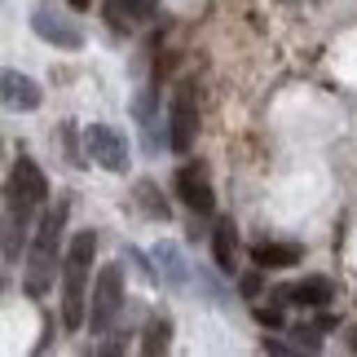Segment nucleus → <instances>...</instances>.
<instances>
[{
	"label": "nucleus",
	"mask_w": 357,
	"mask_h": 357,
	"mask_svg": "<svg viewBox=\"0 0 357 357\" xmlns=\"http://www.w3.org/2000/svg\"><path fill=\"white\" fill-rule=\"evenodd\" d=\"M93 256H98V234H93V229H79V234L66 243V256H62V322H66V331H79V326L89 322L84 282H89Z\"/></svg>",
	"instance_id": "f257e3e1"
},
{
	"label": "nucleus",
	"mask_w": 357,
	"mask_h": 357,
	"mask_svg": "<svg viewBox=\"0 0 357 357\" xmlns=\"http://www.w3.org/2000/svg\"><path fill=\"white\" fill-rule=\"evenodd\" d=\"M62 225H66V203L49 208L40 216V229H36V243H31V256H26V296L40 300L53 287V273H58V243H62Z\"/></svg>",
	"instance_id": "f03ea898"
},
{
	"label": "nucleus",
	"mask_w": 357,
	"mask_h": 357,
	"mask_svg": "<svg viewBox=\"0 0 357 357\" xmlns=\"http://www.w3.org/2000/svg\"><path fill=\"white\" fill-rule=\"evenodd\" d=\"M119 309H123V269L119 265H106L98 273V282H93V300H89V331L93 335H102V331H111V322L119 318Z\"/></svg>",
	"instance_id": "7ed1b4c3"
},
{
	"label": "nucleus",
	"mask_w": 357,
	"mask_h": 357,
	"mask_svg": "<svg viewBox=\"0 0 357 357\" xmlns=\"http://www.w3.org/2000/svg\"><path fill=\"white\" fill-rule=\"evenodd\" d=\"M195 132H199V106H195V84L181 79L172 93V111H168V146L176 155H185L195 146Z\"/></svg>",
	"instance_id": "20e7f679"
},
{
	"label": "nucleus",
	"mask_w": 357,
	"mask_h": 357,
	"mask_svg": "<svg viewBox=\"0 0 357 357\" xmlns=\"http://www.w3.org/2000/svg\"><path fill=\"white\" fill-rule=\"evenodd\" d=\"M84 155L93 163H102L106 172H128V142L111 123H89L84 132Z\"/></svg>",
	"instance_id": "39448f33"
},
{
	"label": "nucleus",
	"mask_w": 357,
	"mask_h": 357,
	"mask_svg": "<svg viewBox=\"0 0 357 357\" xmlns=\"http://www.w3.org/2000/svg\"><path fill=\"white\" fill-rule=\"evenodd\" d=\"M176 195H181V203L190 212H199V216H208L216 208L212 181L203 176V168H181V172H176Z\"/></svg>",
	"instance_id": "423d86ee"
},
{
	"label": "nucleus",
	"mask_w": 357,
	"mask_h": 357,
	"mask_svg": "<svg viewBox=\"0 0 357 357\" xmlns=\"http://www.w3.org/2000/svg\"><path fill=\"white\" fill-rule=\"evenodd\" d=\"M326 300H335L331 278H305L296 287H278L273 291V305H305V309H322Z\"/></svg>",
	"instance_id": "0eeeda50"
},
{
	"label": "nucleus",
	"mask_w": 357,
	"mask_h": 357,
	"mask_svg": "<svg viewBox=\"0 0 357 357\" xmlns=\"http://www.w3.org/2000/svg\"><path fill=\"white\" fill-rule=\"evenodd\" d=\"M31 26H36V36H40V40H49V45H58V49H79V45H84V31H79L75 22L58 18L53 9H36Z\"/></svg>",
	"instance_id": "6e6552de"
},
{
	"label": "nucleus",
	"mask_w": 357,
	"mask_h": 357,
	"mask_svg": "<svg viewBox=\"0 0 357 357\" xmlns=\"http://www.w3.org/2000/svg\"><path fill=\"white\" fill-rule=\"evenodd\" d=\"M159 0H106V22L111 31H132L137 22H146L155 13Z\"/></svg>",
	"instance_id": "1a4fd4ad"
},
{
	"label": "nucleus",
	"mask_w": 357,
	"mask_h": 357,
	"mask_svg": "<svg viewBox=\"0 0 357 357\" xmlns=\"http://www.w3.org/2000/svg\"><path fill=\"white\" fill-rule=\"evenodd\" d=\"M252 260H256V269H291L305 260V247L300 243H256Z\"/></svg>",
	"instance_id": "9d476101"
},
{
	"label": "nucleus",
	"mask_w": 357,
	"mask_h": 357,
	"mask_svg": "<svg viewBox=\"0 0 357 357\" xmlns=\"http://www.w3.org/2000/svg\"><path fill=\"white\" fill-rule=\"evenodd\" d=\"M9 190H18V195H26L31 203H45V199H49V181H45V172H40V168H36V163L26 159V155H22L18 163H13Z\"/></svg>",
	"instance_id": "9b49d317"
},
{
	"label": "nucleus",
	"mask_w": 357,
	"mask_h": 357,
	"mask_svg": "<svg viewBox=\"0 0 357 357\" xmlns=\"http://www.w3.org/2000/svg\"><path fill=\"white\" fill-rule=\"evenodd\" d=\"M40 102H45V93H40L36 79H26L18 71H5V106L9 111H36Z\"/></svg>",
	"instance_id": "f8f14e48"
},
{
	"label": "nucleus",
	"mask_w": 357,
	"mask_h": 357,
	"mask_svg": "<svg viewBox=\"0 0 357 357\" xmlns=\"http://www.w3.org/2000/svg\"><path fill=\"white\" fill-rule=\"evenodd\" d=\"M132 111H137V123H142L146 150H159V146H163V137H168V132H159V111H155V89H142V93H137Z\"/></svg>",
	"instance_id": "ddd939ff"
},
{
	"label": "nucleus",
	"mask_w": 357,
	"mask_h": 357,
	"mask_svg": "<svg viewBox=\"0 0 357 357\" xmlns=\"http://www.w3.org/2000/svg\"><path fill=\"white\" fill-rule=\"evenodd\" d=\"M234 247H238V229H234V221H216V229H212V252H216V269L221 273H234Z\"/></svg>",
	"instance_id": "4468645a"
},
{
	"label": "nucleus",
	"mask_w": 357,
	"mask_h": 357,
	"mask_svg": "<svg viewBox=\"0 0 357 357\" xmlns=\"http://www.w3.org/2000/svg\"><path fill=\"white\" fill-rule=\"evenodd\" d=\"M168 344H172V322L163 318V313H155V318H150V326H146L142 353H150V357H159V353H168Z\"/></svg>",
	"instance_id": "2eb2a0df"
},
{
	"label": "nucleus",
	"mask_w": 357,
	"mask_h": 357,
	"mask_svg": "<svg viewBox=\"0 0 357 357\" xmlns=\"http://www.w3.org/2000/svg\"><path fill=\"white\" fill-rule=\"evenodd\" d=\"M155 260L163 265V278H168L172 287L185 282V260H181V252H176L172 243H159V247H155Z\"/></svg>",
	"instance_id": "dca6fc26"
},
{
	"label": "nucleus",
	"mask_w": 357,
	"mask_h": 357,
	"mask_svg": "<svg viewBox=\"0 0 357 357\" xmlns=\"http://www.w3.org/2000/svg\"><path fill=\"white\" fill-rule=\"evenodd\" d=\"M137 203H142V208H146L150 216H168V203H163V199L155 195V185H150V181L137 185Z\"/></svg>",
	"instance_id": "f3484780"
},
{
	"label": "nucleus",
	"mask_w": 357,
	"mask_h": 357,
	"mask_svg": "<svg viewBox=\"0 0 357 357\" xmlns=\"http://www.w3.org/2000/svg\"><path fill=\"white\" fill-rule=\"evenodd\" d=\"M256 318L265 322V326H282V305H269V309L260 305V309H256Z\"/></svg>",
	"instance_id": "a211bd4d"
},
{
	"label": "nucleus",
	"mask_w": 357,
	"mask_h": 357,
	"mask_svg": "<svg viewBox=\"0 0 357 357\" xmlns=\"http://www.w3.org/2000/svg\"><path fill=\"white\" fill-rule=\"evenodd\" d=\"M300 340H296V344H305L309 353H318V331H313V326H300V331H296Z\"/></svg>",
	"instance_id": "6ab92c4d"
},
{
	"label": "nucleus",
	"mask_w": 357,
	"mask_h": 357,
	"mask_svg": "<svg viewBox=\"0 0 357 357\" xmlns=\"http://www.w3.org/2000/svg\"><path fill=\"white\" fill-rule=\"evenodd\" d=\"M260 291V273H247L243 278V296H256Z\"/></svg>",
	"instance_id": "aec40b11"
},
{
	"label": "nucleus",
	"mask_w": 357,
	"mask_h": 357,
	"mask_svg": "<svg viewBox=\"0 0 357 357\" xmlns=\"http://www.w3.org/2000/svg\"><path fill=\"white\" fill-rule=\"evenodd\" d=\"M344 344H349V349L357 353V326H349V335H344Z\"/></svg>",
	"instance_id": "412c9836"
},
{
	"label": "nucleus",
	"mask_w": 357,
	"mask_h": 357,
	"mask_svg": "<svg viewBox=\"0 0 357 357\" xmlns=\"http://www.w3.org/2000/svg\"><path fill=\"white\" fill-rule=\"evenodd\" d=\"M66 5H71V9H89L93 0H66Z\"/></svg>",
	"instance_id": "4be33fe9"
}]
</instances>
